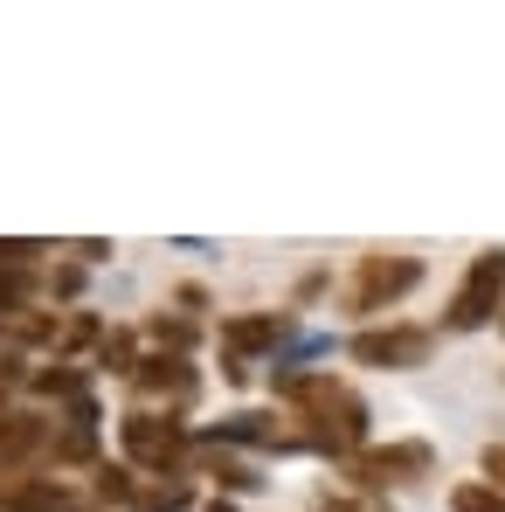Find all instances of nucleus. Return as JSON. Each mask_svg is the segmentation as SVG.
<instances>
[{"mask_svg":"<svg viewBox=\"0 0 505 512\" xmlns=\"http://www.w3.org/2000/svg\"><path fill=\"white\" fill-rule=\"evenodd\" d=\"M499 326H505V319H499Z\"/></svg>","mask_w":505,"mask_h":512,"instance_id":"nucleus-17","label":"nucleus"},{"mask_svg":"<svg viewBox=\"0 0 505 512\" xmlns=\"http://www.w3.org/2000/svg\"><path fill=\"white\" fill-rule=\"evenodd\" d=\"M153 340L180 353V346H194V326H187V319H153Z\"/></svg>","mask_w":505,"mask_h":512,"instance_id":"nucleus-13","label":"nucleus"},{"mask_svg":"<svg viewBox=\"0 0 505 512\" xmlns=\"http://www.w3.org/2000/svg\"><path fill=\"white\" fill-rule=\"evenodd\" d=\"M319 512H388V499H374V492H326Z\"/></svg>","mask_w":505,"mask_h":512,"instance_id":"nucleus-12","label":"nucleus"},{"mask_svg":"<svg viewBox=\"0 0 505 512\" xmlns=\"http://www.w3.org/2000/svg\"><path fill=\"white\" fill-rule=\"evenodd\" d=\"M97 360H104V367H118V374H132V340H125V333H111V340L97 346Z\"/></svg>","mask_w":505,"mask_h":512,"instance_id":"nucleus-14","label":"nucleus"},{"mask_svg":"<svg viewBox=\"0 0 505 512\" xmlns=\"http://www.w3.org/2000/svg\"><path fill=\"white\" fill-rule=\"evenodd\" d=\"M416 284H422V263H416V256H388V250H374V256H360V277H353L346 305H353V312H381V305L409 298Z\"/></svg>","mask_w":505,"mask_h":512,"instance_id":"nucleus-5","label":"nucleus"},{"mask_svg":"<svg viewBox=\"0 0 505 512\" xmlns=\"http://www.w3.org/2000/svg\"><path fill=\"white\" fill-rule=\"evenodd\" d=\"M284 333H291V319H284V312H250V319H229V326H222V346L236 353V360H229V381H243V374H250V353L277 346Z\"/></svg>","mask_w":505,"mask_h":512,"instance_id":"nucleus-8","label":"nucleus"},{"mask_svg":"<svg viewBox=\"0 0 505 512\" xmlns=\"http://www.w3.org/2000/svg\"><path fill=\"white\" fill-rule=\"evenodd\" d=\"M499 312H505V250H478L464 284H457V298H450V312H443V326L450 333H478Z\"/></svg>","mask_w":505,"mask_h":512,"instance_id":"nucleus-2","label":"nucleus"},{"mask_svg":"<svg viewBox=\"0 0 505 512\" xmlns=\"http://www.w3.org/2000/svg\"><path fill=\"white\" fill-rule=\"evenodd\" d=\"M208 512H236V506H229V499H215V506H208Z\"/></svg>","mask_w":505,"mask_h":512,"instance_id":"nucleus-16","label":"nucleus"},{"mask_svg":"<svg viewBox=\"0 0 505 512\" xmlns=\"http://www.w3.org/2000/svg\"><path fill=\"white\" fill-rule=\"evenodd\" d=\"M450 512H505V499L492 485H457V492H450Z\"/></svg>","mask_w":505,"mask_h":512,"instance_id":"nucleus-11","label":"nucleus"},{"mask_svg":"<svg viewBox=\"0 0 505 512\" xmlns=\"http://www.w3.org/2000/svg\"><path fill=\"white\" fill-rule=\"evenodd\" d=\"M429 346H436V333H422V326H374V333H360L346 353L360 367H422Z\"/></svg>","mask_w":505,"mask_h":512,"instance_id":"nucleus-7","label":"nucleus"},{"mask_svg":"<svg viewBox=\"0 0 505 512\" xmlns=\"http://www.w3.org/2000/svg\"><path fill=\"white\" fill-rule=\"evenodd\" d=\"M97 499H104V506L118 499V506H132V512H187L194 506V485H187L180 471H167V478L146 471V478H139V471H111V464H104V471H97Z\"/></svg>","mask_w":505,"mask_h":512,"instance_id":"nucleus-4","label":"nucleus"},{"mask_svg":"<svg viewBox=\"0 0 505 512\" xmlns=\"http://www.w3.org/2000/svg\"><path fill=\"white\" fill-rule=\"evenodd\" d=\"M346 471L360 485H416V478L436 471V450L429 443H381V450H353Z\"/></svg>","mask_w":505,"mask_h":512,"instance_id":"nucleus-6","label":"nucleus"},{"mask_svg":"<svg viewBox=\"0 0 505 512\" xmlns=\"http://www.w3.org/2000/svg\"><path fill=\"white\" fill-rule=\"evenodd\" d=\"M277 395L291 402V423H305V443L333 450V457H353L360 436H367V402L333 381V374H277Z\"/></svg>","mask_w":505,"mask_h":512,"instance_id":"nucleus-1","label":"nucleus"},{"mask_svg":"<svg viewBox=\"0 0 505 512\" xmlns=\"http://www.w3.org/2000/svg\"><path fill=\"white\" fill-rule=\"evenodd\" d=\"M215 436L222 443H263V450H305V429L277 423V416H229Z\"/></svg>","mask_w":505,"mask_h":512,"instance_id":"nucleus-10","label":"nucleus"},{"mask_svg":"<svg viewBox=\"0 0 505 512\" xmlns=\"http://www.w3.org/2000/svg\"><path fill=\"white\" fill-rule=\"evenodd\" d=\"M132 388L146 402H187L194 395V367L180 353H153V360H132Z\"/></svg>","mask_w":505,"mask_h":512,"instance_id":"nucleus-9","label":"nucleus"},{"mask_svg":"<svg viewBox=\"0 0 505 512\" xmlns=\"http://www.w3.org/2000/svg\"><path fill=\"white\" fill-rule=\"evenodd\" d=\"M485 478H492V492L505 499V443H492V450H485Z\"/></svg>","mask_w":505,"mask_h":512,"instance_id":"nucleus-15","label":"nucleus"},{"mask_svg":"<svg viewBox=\"0 0 505 512\" xmlns=\"http://www.w3.org/2000/svg\"><path fill=\"white\" fill-rule=\"evenodd\" d=\"M118 436H125V457H132L139 471H153V478H167V471H180V464H187V429L173 423V416L132 409V416L118 423Z\"/></svg>","mask_w":505,"mask_h":512,"instance_id":"nucleus-3","label":"nucleus"}]
</instances>
